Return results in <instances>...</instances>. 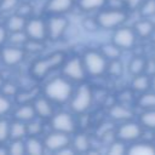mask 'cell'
<instances>
[{
	"mask_svg": "<svg viewBox=\"0 0 155 155\" xmlns=\"http://www.w3.org/2000/svg\"><path fill=\"white\" fill-rule=\"evenodd\" d=\"M73 148L78 153H85V151H87L88 148H90L88 137L86 134H82V133L75 136V138L73 140Z\"/></svg>",
	"mask_w": 155,
	"mask_h": 155,
	"instance_id": "24",
	"label": "cell"
},
{
	"mask_svg": "<svg viewBox=\"0 0 155 155\" xmlns=\"http://www.w3.org/2000/svg\"><path fill=\"white\" fill-rule=\"evenodd\" d=\"M140 13L144 17H151L155 15V0H147L140 7Z\"/></svg>",
	"mask_w": 155,
	"mask_h": 155,
	"instance_id": "34",
	"label": "cell"
},
{
	"mask_svg": "<svg viewBox=\"0 0 155 155\" xmlns=\"http://www.w3.org/2000/svg\"><path fill=\"white\" fill-rule=\"evenodd\" d=\"M109 115L114 119V120H117V121H126V120H130L132 116H133V113L130 108L122 105V104H115L110 108L109 110Z\"/></svg>",
	"mask_w": 155,
	"mask_h": 155,
	"instance_id": "15",
	"label": "cell"
},
{
	"mask_svg": "<svg viewBox=\"0 0 155 155\" xmlns=\"http://www.w3.org/2000/svg\"><path fill=\"white\" fill-rule=\"evenodd\" d=\"M10 109H11V102H10V99L4 93L0 94V116L1 115H5L6 113H8Z\"/></svg>",
	"mask_w": 155,
	"mask_h": 155,
	"instance_id": "37",
	"label": "cell"
},
{
	"mask_svg": "<svg viewBox=\"0 0 155 155\" xmlns=\"http://www.w3.org/2000/svg\"><path fill=\"white\" fill-rule=\"evenodd\" d=\"M34 108H35V111H36V115H39L40 117L42 119H47V117H52L53 115V108H52V104L50 102V99L46 97H41V98H38L35 99L34 102Z\"/></svg>",
	"mask_w": 155,
	"mask_h": 155,
	"instance_id": "14",
	"label": "cell"
},
{
	"mask_svg": "<svg viewBox=\"0 0 155 155\" xmlns=\"http://www.w3.org/2000/svg\"><path fill=\"white\" fill-rule=\"evenodd\" d=\"M138 104L143 109H155V91L154 92H144L139 99Z\"/></svg>",
	"mask_w": 155,
	"mask_h": 155,
	"instance_id": "27",
	"label": "cell"
},
{
	"mask_svg": "<svg viewBox=\"0 0 155 155\" xmlns=\"http://www.w3.org/2000/svg\"><path fill=\"white\" fill-rule=\"evenodd\" d=\"M24 30L29 39L44 41L47 38V24L42 19H39V18H34L27 22Z\"/></svg>",
	"mask_w": 155,
	"mask_h": 155,
	"instance_id": "8",
	"label": "cell"
},
{
	"mask_svg": "<svg viewBox=\"0 0 155 155\" xmlns=\"http://www.w3.org/2000/svg\"><path fill=\"white\" fill-rule=\"evenodd\" d=\"M140 122L148 128H155V109H145L140 115Z\"/></svg>",
	"mask_w": 155,
	"mask_h": 155,
	"instance_id": "28",
	"label": "cell"
},
{
	"mask_svg": "<svg viewBox=\"0 0 155 155\" xmlns=\"http://www.w3.org/2000/svg\"><path fill=\"white\" fill-rule=\"evenodd\" d=\"M45 150V143L38 139L35 136H31L25 142V151L30 155H41Z\"/></svg>",
	"mask_w": 155,
	"mask_h": 155,
	"instance_id": "17",
	"label": "cell"
},
{
	"mask_svg": "<svg viewBox=\"0 0 155 155\" xmlns=\"http://www.w3.org/2000/svg\"><path fill=\"white\" fill-rule=\"evenodd\" d=\"M74 5V0H50L47 4V11L51 13H64L69 11Z\"/></svg>",
	"mask_w": 155,
	"mask_h": 155,
	"instance_id": "16",
	"label": "cell"
},
{
	"mask_svg": "<svg viewBox=\"0 0 155 155\" xmlns=\"http://www.w3.org/2000/svg\"><path fill=\"white\" fill-rule=\"evenodd\" d=\"M113 42L122 48H131L136 42V33L131 28H120L113 35Z\"/></svg>",
	"mask_w": 155,
	"mask_h": 155,
	"instance_id": "10",
	"label": "cell"
},
{
	"mask_svg": "<svg viewBox=\"0 0 155 155\" xmlns=\"http://www.w3.org/2000/svg\"><path fill=\"white\" fill-rule=\"evenodd\" d=\"M70 143L68 133L54 131L53 133L48 134L45 139V148L51 150V151H58L64 147H68Z\"/></svg>",
	"mask_w": 155,
	"mask_h": 155,
	"instance_id": "11",
	"label": "cell"
},
{
	"mask_svg": "<svg viewBox=\"0 0 155 155\" xmlns=\"http://www.w3.org/2000/svg\"><path fill=\"white\" fill-rule=\"evenodd\" d=\"M7 28L0 25V45H2L5 41H6V38H7Z\"/></svg>",
	"mask_w": 155,
	"mask_h": 155,
	"instance_id": "44",
	"label": "cell"
},
{
	"mask_svg": "<svg viewBox=\"0 0 155 155\" xmlns=\"http://www.w3.org/2000/svg\"><path fill=\"white\" fill-rule=\"evenodd\" d=\"M36 115L35 108L34 105H29V104H24L21 105L16 111H15V117L19 121H31Z\"/></svg>",
	"mask_w": 155,
	"mask_h": 155,
	"instance_id": "19",
	"label": "cell"
},
{
	"mask_svg": "<svg viewBox=\"0 0 155 155\" xmlns=\"http://www.w3.org/2000/svg\"><path fill=\"white\" fill-rule=\"evenodd\" d=\"M82 25H84V28H85L86 30H96V29L99 27L97 19H92V18L85 19V21L82 22Z\"/></svg>",
	"mask_w": 155,
	"mask_h": 155,
	"instance_id": "40",
	"label": "cell"
},
{
	"mask_svg": "<svg viewBox=\"0 0 155 155\" xmlns=\"http://www.w3.org/2000/svg\"><path fill=\"white\" fill-rule=\"evenodd\" d=\"M8 153L12 155H23L25 151V143H22L21 139H15L8 148Z\"/></svg>",
	"mask_w": 155,
	"mask_h": 155,
	"instance_id": "33",
	"label": "cell"
},
{
	"mask_svg": "<svg viewBox=\"0 0 155 155\" xmlns=\"http://www.w3.org/2000/svg\"><path fill=\"white\" fill-rule=\"evenodd\" d=\"M27 131H28L29 136H36V134H39L42 131V125L40 122L31 121V122H29L27 125Z\"/></svg>",
	"mask_w": 155,
	"mask_h": 155,
	"instance_id": "38",
	"label": "cell"
},
{
	"mask_svg": "<svg viewBox=\"0 0 155 155\" xmlns=\"http://www.w3.org/2000/svg\"><path fill=\"white\" fill-rule=\"evenodd\" d=\"M25 25H27V21H25V17L21 16V15H13L8 18L7 23H6V28L8 31L11 33H15V31H22L25 29Z\"/></svg>",
	"mask_w": 155,
	"mask_h": 155,
	"instance_id": "18",
	"label": "cell"
},
{
	"mask_svg": "<svg viewBox=\"0 0 155 155\" xmlns=\"http://www.w3.org/2000/svg\"><path fill=\"white\" fill-rule=\"evenodd\" d=\"M127 153L130 155H154L155 148L149 143H137V144H133L127 150Z\"/></svg>",
	"mask_w": 155,
	"mask_h": 155,
	"instance_id": "20",
	"label": "cell"
},
{
	"mask_svg": "<svg viewBox=\"0 0 155 155\" xmlns=\"http://www.w3.org/2000/svg\"><path fill=\"white\" fill-rule=\"evenodd\" d=\"M127 18L126 12L122 8H110L107 11H102L97 16V22L101 28L113 29L121 25Z\"/></svg>",
	"mask_w": 155,
	"mask_h": 155,
	"instance_id": "4",
	"label": "cell"
},
{
	"mask_svg": "<svg viewBox=\"0 0 155 155\" xmlns=\"http://www.w3.org/2000/svg\"><path fill=\"white\" fill-rule=\"evenodd\" d=\"M17 13L27 18V17L31 13V6H30V5H27V4L21 5V6H19V8H18V12H17Z\"/></svg>",
	"mask_w": 155,
	"mask_h": 155,
	"instance_id": "42",
	"label": "cell"
},
{
	"mask_svg": "<svg viewBox=\"0 0 155 155\" xmlns=\"http://www.w3.org/2000/svg\"><path fill=\"white\" fill-rule=\"evenodd\" d=\"M65 54L61 51L58 52H53L50 56L36 61L33 67H31V74L33 76H35L36 79H42L44 76L47 75V73H50L51 70H53L54 68H58L63 62H64Z\"/></svg>",
	"mask_w": 155,
	"mask_h": 155,
	"instance_id": "2",
	"label": "cell"
},
{
	"mask_svg": "<svg viewBox=\"0 0 155 155\" xmlns=\"http://www.w3.org/2000/svg\"><path fill=\"white\" fill-rule=\"evenodd\" d=\"M149 85H150V81L147 75H143V74L134 75V79L132 81L133 90L139 91V92H145L149 88Z\"/></svg>",
	"mask_w": 155,
	"mask_h": 155,
	"instance_id": "26",
	"label": "cell"
},
{
	"mask_svg": "<svg viewBox=\"0 0 155 155\" xmlns=\"http://www.w3.org/2000/svg\"><path fill=\"white\" fill-rule=\"evenodd\" d=\"M92 91L88 85H81L75 94L71 97L70 108L74 113L81 114L85 113L92 104Z\"/></svg>",
	"mask_w": 155,
	"mask_h": 155,
	"instance_id": "5",
	"label": "cell"
},
{
	"mask_svg": "<svg viewBox=\"0 0 155 155\" xmlns=\"http://www.w3.org/2000/svg\"><path fill=\"white\" fill-rule=\"evenodd\" d=\"M153 87H154V91H155V75L153 78Z\"/></svg>",
	"mask_w": 155,
	"mask_h": 155,
	"instance_id": "47",
	"label": "cell"
},
{
	"mask_svg": "<svg viewBox=\"0 0 155 155\" xmlns=\"http://www.w3.org/2000/svg\"><path fill=\"white\" fill-rule=\"evenodd\" d=\"M1 59L6 65H16L24 59V50L19 47H5L1 51Z\"/></svg>",
	"mask_w": 155,
	"mask_h": 155,
	"instance_id": "13",
	"label": "cell"
},
{
	"mask_svg": "<svg viewBox=\"0 0 155 155\" xmlns=\"http://www.w3.org/2000/svg\"><path fill=\"white\" fill-rule=\"evenodd\" d=\"M52 127L54 131L64 132V133H73L75 131V120L74 117L68 113H58L54 116H52Z\"/></svg>",
	"mask_w": 155,
	"mask_h": 155,
	"instance_id": "7",
	"label": "cell"
},
{
	"mask_svg": "<svg viewBox=\"0 0 155 155\" xmlns=\"http://www.w3.org/2000/svg\"><path fill=\"white\" fill-rule=\"evenodd\" d=\"M107 2L109 4L110 8H122L124 6L122 0H107Z\"/></svg>",
	"mask_w": 155,
	"mask_h": 155,
	"instance_id": "43",
	"label": "cell"
},
{
	"mask_svg": "<svg viewBox=\"0 0 155 155\" xmlns=\"http://www.w3.org/2000/svg\"><path fill=\"white\" fill-rule=\"evenodd\" d=\"M5 82H4V80H2V78L0 76V87H2V85H4Z\"/></svg>",
	"mask_w": 155,
	"mask_h": 155,
	"instance_id": "46",
	"label": "cell"
},
{
	"mask_svg": "<svg viewBox=\"0 0 155 155\" xmlns=\"http://www.w3.org/2000/svg\"><path fill=\"white\" fill-rule=\"evenodd\" d=\"M73 87L71 84L62 76L53 78L45 86V96L56 103H65L71 98Z\"/></svg>",
	"mask_w": 155,
	"mask_h": 155,
	"instance_id": "1",
	"label": "cell"
},
{
	"mask_svg": "<svg viewBox=\"0 0 155 155\" xmlns=\"http://www.w3.org/2000/svg\"><path fill=\"white\" fill-rule=\"evenodd\" d=\"M86 68L84 64V61H81L78 57H74L71 59H69L63 68V74L65 75V78L71 79L74 81H81L85 79L86 75Z\"/></svg>",
	"mask_w": 155,
	"mask_h": 155,
	"instance_id": "6",
	"label": "cell"
},
{
	"mask_svg": "<svg viewBox=\"0 0 155 155\" xmlns=\"http://www.w3.org/2000/svg\"><path fill=\"white\" fill-rule=\"evenodd\" d=\"M108 153L110 155H122L125 153H127V149L124 144V140H116V142H113L109 147V150Z\"/></svg>",
	"mask_w": 155,
	"mask_h": 155,
	"instance_id": "32",
	"label": "cell"
},
{
	"mask_svg": "<svg viewBox=\"0 0 155 155\" xmlns=\"http://www.w3.org/2000/svg\"><path fill=\"white\" fill-rule=\"evenodd\" d=\"M10 137V125L6 120H0V142H5Z\"/></svg>",
	"mask_w": 155,
	"mask_h": 155,
	"instance_id": "36",
	"label": "cell"
},
{
	"mask_svg": "<svg viewBox=\"0 0 155 155\" xmlns=\"http://www.w3.org/2000/svg\"><path fill=\"white\" fill-rule=\"evenodd\" d=\"M107 70H108L109 74L113 75V76H120V75L122 74V70H124L122 63L119 61V58H117V59H111V62H110V63L108 64V67H107Z\"/></svg>",
	"mask_w": 155,
	"mask_h": 155,
	"instance_id": "31",
	"label": "cell"
},
{
	"mask_svg": "<svg viewBox=\"0 0 155 155\" xmlns=\"http://www.w3.org/2000/svg\"><path fill=\"white\" fill-rule=\"evenodd\" d=\"M25 134H28L27 131V125L23 124V121H15L11 124L10 126V137L15 140V139H21L23 138Z\"/></svg>",
	"mask_w": 155,
	"mask_h": 155,
	"instance_id": "21",
	"label": "cell"
},
{
	"mask_svg": "<svg viewBox=\"0 0 155 155\" xmlns=\"http://www.w3.org/2000/svg\"><path fill=\"white\" fill-rule=\"evenodd\" d=\"M82 61H84L86 71L93 76L102 75L108 67L107 58L103 56L102 52H97V51H87L84 54Z\"/></svg>",
	"mask_w": 155,
	"mask_h": 155,
	"instance_id": "3",
	"label": "cell"
},
{
	"mask_svg": "<svg viewBox=\"0 0 155 155\" xmlns=\"http://www.w3.org/2000/svg\"><path fill=\"white\" fill-rule=\"evenodd\" d=\"M102 53L107 59H117L121 54V48L116 46L114 42L113 44H107L102 46Z\"/></svg>",
	"mask_w": 155,
	"mask_h": 155,
	"instance_id": "25",
	"label": "cell"
},
{
	"mask_svg": "<svg viewBox=\"0 0 155 155\" xmlns=\"http://www.w3.org/2000/svg\"><path fill=\"white\" fill-rule=\"evenodd\" d=\"M140 134H142L140 126L134 122H125L117 130V137L124 142L136 140L140 137Z\"/></svg>",
	"mask_w": 155,
	"mask_h": 155,
	"instance_id": "12",
	"label": "cell"
},
{
	"mask_svg": "<svg viewBox=\"0 0 155 155\" xmlns=\"http://www.w3.org/2000/svg\"><path fill=\"white\" fill-rule=\"evenodd\" d=\"M1 90H2V93H4L5 96H7V97L15 96V94L17 93V87H16V85L10 84V82H5V84L2 85V87H1Z\"/></svg>",
	"mask_w": 155,
	"mask_h": 155,
	"instance_id": "39",
	"label": "cell"
},
{
	"mask_svg": "<svg viewBox=\"0 0 155 155\" xmlns=\"http://www.w3.org/2000/svg\"><path fill=\"white\" fill-rule=\"evenodd\" d=\"M24 48L31 53H36V52H40L45 48V44L44 41L41 40H35V39H28L27 42L23 45Z\"/></svg>",
	"mask_w": 155,
	"mask_h": 155,
	"instance_id": "30",
	"label": "cell"
},
{
	"mask_svg": "<svg viewBox=\"0 0 155 155\" xmlns=\"http://www.w3.org/2000/svg\"><path fill=\"white\" fill-rule=\"evenodd\" d=\"M68 27V19L62 16L51 17L47 23V38L51 40H58L65 33Z\"/></svg>",
	"mask_w": 155,
	"mask_h": 155,
	"instance_id": "9",
	"label": "cell"
},
{
	"mask_svg": "<svg viewBox=\"0 0 155 155\" xmlns=\"http://www.w3.org/2000/svg\"><path fill=\"white\" fill-rule=\"evenodd\" d=\"M8 153V149H5V148H0V155H6Z\"/></svg>",
	"mask_w": 155,
	"mask_h": 155,
	"instance_id": "45",
	"label": "cell"
},
{
	"mask_svg": "<svg viewBox=\"0 0 155 155\" xmlns=\"http://www.w3.org/2000/svg\"><path fill=\"white\" fill-rule=\"evenodd\" d=\"M105 2L107 0H80L79 5L84 11H92L101 8Z\"/></svg>",
	"mask_w": 155,
	"mask_h": 155,
	"instance_id": "29",
	"label": "cell"
},
{
	"mask_svg": "<svg viewBox=\"0 0 155 155\" xmlns=\"http://www.w3.org/2000/svg\"><path fill=\"white\" fill-rule=\"evenodd\" d=\"M154 30V24L150 21L143 19L136 23L134 25V31L140 36V38H148Z\"/></svg>",
	"mask_w": 155,
	"mask_h": 155,
	"instance_id": "22",
	"label": "cell"
},
{
	"mask_svg": "<svg viewBox=\"0 0 155 155\" xmlns=\"http://www.w3.org/2000/svg\"><path fill=\"white\" fill-rule=\"evenodd\" d=\"M28 39L29 38H28L27 33H23V30H22V31H15V33H12V35L10 38V41L12 44H15V45H24Z\"/></svg>",
	"mask_w": 155,
	"mask_h": 155,
	"instance_id": "35",
	"label": "cell"
},
{
	"mask_svg": "<svg viewBox=\"0 0 155 155\" xmlns=\"http://www.w3.org/2000/svg\"><path fill=\"white\" fill-rule=\"evenodd\" d=\"M17 0H2L1 4H0V8L1 11H8V10H12L16 5H17Z\"/></svg>",
	"mask_w": 155,
	"mask_h": 155,
	"instance_id": "41",
	"label": "cell"
},
{
	"mask_svg": "<svg viewBox=\"0 0 155 155\" xmlns=\"http://www.w3.org/2000/svg\"><path fill=\"white\" fill-rule=\"evenodd\" d=\"M147 68V62L143 57H134L131 59L128 64V70L133 75H139L142 74Z\"/></svg>",
	"mask_w": 155,
	"mask_h": 155,
	"instance_id": "23",
	"label": "cell"
}]
</instances>
